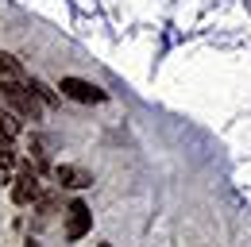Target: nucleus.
<instances>
[{
    "label": "nucleus",
    "mask_w": 251,
    "mask_h": 247,
    "mask_svg": "<svg viewBox=\"0 0 251 247\" xmlns=\"http://www.w3.org/2000/svg\"><path fill=\"white\" fill-rule=\"evenodd\" d=\"M0 97L12 104V112H16L20 120H39V116H43V100L31 93L27 81H0Z\"/></svg>",
    "instance_id": "1"
},
{
    "label": "nucleus",
    "mask_w": 251,
    "mask_h": 247,
    "mask_svg": "<svg viewBox=\"0 0 251 247\" xmlns=\"http://www.w3.org/2000/svg\"><path fill=\"white\" fill-rule=\"evenodd\" d=\"M39 193H43V182H39V170H35V166L20 170V174L12 178V201H16V205H35Z\"/></svg>",
    "instance_id": "2"
},
{
    "label": "nucleus",
    "mask_w": 251,
    "mask_h": 247,
    "mask_svg": "<svg viewBox=\"0 0 251 247\" xmlns=\"http://www.w3.org/2000/svg\"><path fill=\"white\" fill-rule=\"evenodd\" d=\"M58 89H62V97L77 100V104H104V89L93 81H81V77H62Z\"/></svg>",
    "instance_id": "3"
},
{
    "label": "nucleus",
    "mask_w": 251,
    "mask_h": 247,
    "mask_svg": "<svg viewBox=\"0 0 251 247\" xmlns=\"http://www.w3.org/2000/svg\"><path fill=\"white\" fill-rule=\"evenodd\" d=\"M89 228H93V213H89V205H85V201H74V205L66 209V240L77 244V240L89 236Z\"/></svg>",
    "instance_id": "4"
},
{
    "label": "nucleus",
    "mask_w": 251,
    "mask_h": 247,
    "mask_svg": "<svg viewBox=\"0 0 251 247\" xmlns=\"http://www.w3.org/2000/svg\"><path fill=\"white\" fill-rule=\"evenodd\" d=\"M54 178H58L66 189H89V185H93V174H89V170H81V166H70V162L54 166Z\"/></svg>",
    "instance_id": "5"
},
{
    "label": "nucleus",
    "mask_w": 251,
    "mask_h": 247,
    "mask_svg": "<svg viewBox=\"0 0 251 247\" xmlns=\"http://www.w3.org/2000/svg\"><path fill=\"white\" fill-rule=\"evenodd\" d=\"M16 174V151H12V139L0 135V182H12Z\"/></svg>",
    "instance_id": "6"
},
{
    "label": "nucleus",
    "mask_w": 251,
    "mask_h": 247,
    "mask_svg": "<svg viewBox=\"0 0 251 247\" xmlns=\"http://www.w3.org/2000/svg\"><path fill=\"white\" fill-rule=\"evenodd\" d=\"M20 131H24L20 116H16V112H8V108H0V135H4V139H16Z\"/></svg>",
    "instance_id": "7"
},
{
    "label": "nucleus",
    "mask_w": 251,
    "mask_h": 247,
    "mask_svg": "<svg viewBox=\"0 0 251 247\" xmlns=\"http://www.w3.org/2000/svg\"><path fill=\"white\" fill-rule=\"evenodd\" d=\"M27 85H31V93L43 100V108H54V104H58V93L50 89V85H43V81H35V77H27Z\"/></svg>",
    "instance_id": "8"
},
{
    "label": "nucleus",
    "mask_w": 251,
    "mask_h": 247,
    "mask_svg": "<svg viewBox=\"0 0 251 247\" xmlns=\"http://www.w3.org/2000/svg\"><path fill=\"white\" fill-rule=\"evenodd\" d=\"M27 247H35V244H27Z\"/></svg>",
    "instance_id": "9"
}]
</instances>
